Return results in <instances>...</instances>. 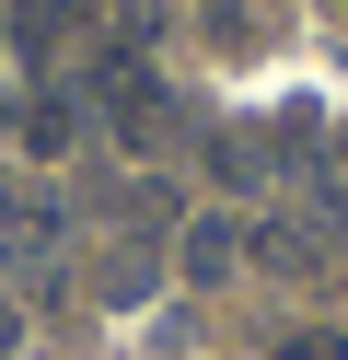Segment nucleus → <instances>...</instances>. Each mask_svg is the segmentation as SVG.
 Segmentation results:
<instances>
[{"label":"nucleus","mask_w":348,"mask_h":360,"mask_svg":"<svg viewBox=\"0 0 348 360\" xmlns=\"http://www.w3.org/2000/svg\"><path fill=\"white\" fill-rule=\"evenodd\" d=\"M151 12H162V0H151Z\"/></svg>","instance_id":"13"},{"label":"nucleus","mask_w":348,"mask_h":360,"mask_svg":"<svg viewBox=\"0 0 348 360\" xmlns=\"http://www.w3.org/2000/svg\"><path fill=\"white\" fill-rule=\"evenodd\" d=\"M0 221H12V186H0Z\"/></svg>","instance_id":"12"},{"label":"nucleus","mask_w":348,"mask_h":360,"mask_svg":"<svg viewBox=\"0 0 348 360\" xmlns=\"http://www.w3.org/2000/svg\"><path fill=\"white\" fill-rule=\"evenodd\" d=\"M278 360H348V326H290V337H278Z\"/></svg>","instance_id":"10"},{"label":"nucleus","mask_w":348,"mask_h":360,"mask_svg":"<svg viewBox=\"0 0 348 360\" xmlns=\"http://www.w3.org/2000/svg\"><path fill=\"white\" fill-rule=\"evenodd\" d=\"M23 349V314H12V290H0V360H12Z\"/></svg>","instance_id":"11"},{"label":"nucleus","mask_w":348,"mask_h":360,"mask_svg":"<svg viewBox=\"0 0 348 360\" xmlns=\"http://www.w3.org/2000/svg\"><path fill=\"white\" fill-rule=\"evenodd\" d=\"M82 12H93V0H12V35H23V58H58L70 35H82Z\"/></svg>","instance_id":"7"},{"label":"nucleus","mask_w":348,"mask_h":360,"mask_svg":"<svg viewBox=\"0 0 348 360\" xmlns=\"http://www.w3.org/2000/svg\"><path fill=\"white\" fill-rule=\"evenodd\" d=\"M116 210H128L139 233H162V221H174V186H162V174H128V186H116Z\"/></svg>","instance_id":"9"},{"label":"nucleus","mask_w":348,"mask_h":360,"mask_svg":"<svg viewBox=\"0 0 348 360\" xmlns=\"http://www.w3.org/2000/svg\"><path fill=\"white\" fill-rule=\"evenodd\" d=\"M0 256H12V279H23V290H70V221L35 198V210L0 221Z\"/></svg>","instance_id":"3"},{"label":"nucleus","mask_w":348,"mask_h":360,"mask_svg":"<svg viewBox=\"0 0 348 360\" xmlns=\"http://www.w3.org/2000/svg\"><path fill=\"white\" fill-rule=\"evenodd\" d=\"M12 140H23V151H35V163H58V151H70V140H82V105H70V94H58V82H46V94H23V105H12Z\"/></svg>","instance_id":"4"},{"label":"nucleus","mask_w":348,"mask_h":360,"mask_svg":"<svg viewBox=\"0 0 348 360\" xmlns=\"http://www.w3.org/2000/svg\"><path fill=\"white\" fill-rule=\"evenodd\" d=\"M209 174H221V186L232 198H255V186H267V163H278V140H267V128H209Z\"/></svg>","instance_id":"5"},{"label":"nucleus","mask_w":348,"mask_h":360,"mask_svg":"<svg viewBox=\"0 0 348 360\" xmlns=\"http://www.w3.org/2000/svg\"><path fill=\"white\" fill-rule=\"evenodd\" d=\"M93 82H105V117H116V140H128V151H174V94H162V82L151 70H139V58H116L105 47V70H93Z\"/></svg>","instance_id":"2"},{"label":"nucleus","mask_w":348,"mask_h":360,"mask_svg":"<svg viewBox=\"0 0 348 360\" xmlns=\"http://www.w3.org/2000/svg\"><path fill=\"white\" fill-rule=\"evenodd\" d=\"M93 290H105V302H139V290H151V244H105V256H93Z\"/></svg>","instance_id":"8"},{"label":"nucleus","mask_w":348,"mask_h":360,"mask_svg":"<svg viewBox=\"0 0 348 360\" xmlns=\"http://www.w3.org/2000/svg\"><path fill=\"white\" fill-rule=\"evenodd\" d=\"M255 267H278V279H302V290H337L348 279V210L325 198V210H278V221H255Z\"/></svg>","instance_id":"1"},{"label":"nucleus","mask_w":348,"mask_h":360,"mask_svg":"<svg viewBox=\"0 0 348 360\" xmlns=\"http://www.w3.org/2000/svg\"><path fill=\"white\" fill-rule=\"evenodd\" d=\"M232 256H244V233H232V221H186V233H174V279H198V290H221Z\"/></svg>","instance_id":"6"}]
</instances>
